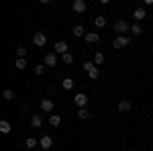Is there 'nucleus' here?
<instances>
[{
	"label": "nucleus",
	"mask_w": 153,
	"mask_h": 151,
	"mask_svg": "<svg viewBox=\"0 0 153 151\" xmlns=\"http://www.w3.org/2000/svg\"><path fill=\"white\" fill-rule=\"evenodd\" d=\"M94 25L98 27V29H102V27L106 25V19H104V16H96V19H94Z\"/></svg>",
	"instance_id": "obj_18"
},
{
	"label": "nucleus",
	"mask_w": 153,
	"mask_h": 151,
	"mask_svg": "<svg viewBox=\"0 0 153 151\" xmlns=\"http://www.w3.org/2000/svg\"><path fill=\"white\" fill-rule=\"evenodd\" d=\"M94 68H96V65H94V61H86V63H84V70H86V71H92Z\"/></svg>",
	"instance_id": "obj_27"
},
{
	"label": "nucleus",
	"mask_w": 153,
	"mask_h": 151,
	"mask_svg": "<svg viewBox=\"0 0 153 151\" xmlns=\"http://www.w3.org/2000/svg\"><path fill=\"white\" fill-rule=\"evenodd\" d=\"M39 145H41L43 149H49V147L53 145V139H51L49 135H43V137H41V141H39Z\"/></svg>",
	"instance_id": "obj_11"
},
{
	"label": "nucleus",
	"mask_w": 153,
	"mask_h": 151,
	"mask_svg": "<svg viewBox=\"0 0 153 151\" xmlns=\"http://www.w3.org/2000/svg\"><path fill=\"white\" fill-rule=\"evenodd\" d=\"M145 16H147V12H145L143 6H139V8H135V10H133V19H135V21H143Z\"/></svg>",
	"instance_id": "obj_8"
},
{
	"label": "nucleus",
	"mask_w": 153,
	"mask_h": 151,
	"mask_svg": "<svg viewBox=\"0 0 153 151\" xmlns=\"http://www.w3.org/2000/svg\"><path fill=\"white\" fill-rule=\"evenodd\" d=\"M129 43H131V39H129V37L118 35L117 39H114V43H112V45H114V49H123V47H127Z\"/></svg>",
	"instance_id": "obj_3"
},
{
	"label": "nucleus",
	"mask_w": 153,
	"mask_h": 151,
	"mask_svg": "<svg viewBox=\"0 0 153 151\" xmlns=\"http://www.w3.org/2000/svg\"><path fill=\"white\" fill-rule=\"evenodd\" d=\"M49 125H51V127L61 125V116H59V115H51V116H49Z\"/></svg>",
	"instance_id": "obj_16"
},
{
	"label": "nucleus",
	"mask_w": 153,
	"mask_h": 151,
	"mask_svg": "<svg viewBox=\"0 0 153 151\" xmlns=\"http://www.w3.org/2000/svg\"><path fill=\"white\" fill-rule=\"evenodd\" d=\"M78 116H80L82 121H86V118L90 116V110H88V108H80V110H78Z\"/></svg>",
	"instance_id": "obj_19"
},
{
	"label": "nucleus",
	"mask_w": 153,
	"mask_h": 151,
	"mask_svg": "<svg viewBox=\"0 0 153 151\" xmlns=\"http://www.w3.org/2000/svg\"><path fill=\"white\" fill-rule=\"evenodd\" d=\"M45 65H47V68L57 65V55H55V53H45Z\"/></svg>",
	"instance_id": "obj_7"
},
{
	"label": "nucleus",
	"mask_w": 153,
	"mask_h": 151,
	"mask_svg": "<svg viewBox=\"0 0 153 151\" xmlns=\"http://www.w3.org/2000/svg\"><path fill=\"white\" fill-rule=\"evenodd\" d=\"M102 61H104V53H100V51L94 53V63H96V65H100Z\"/></svg>",
	"instance_id": "obj_21"
},
{
	"label": "nucleus",
	"mask_w": 153,
	"mask_h": 151,
	"mask_svg": "<svg viewBox=\"0 0 153 151\" xmlns=\"http://www.w3.org/2000/svg\"><path fill=\"white\" fill-rule=\"evenodd\" d=\"M2 98H4V100H14V92H12V90H4V92H2Z\"/></svg>",
	"instance_id": "obj_22"
},
{
	"label": "nucleus",
	"mask_w": 153,
	"mask_h": 151,
	"mask_svg": "<svg viewBox=\"0 0 153 151\" xmlns=\"http://www.w3.org/2000/svg\"><path fill=\"white\" fill-rule=\"evenodd\" d=\"M31 127H33V129L43 127V116H41V115H33V116H31Z\"/></svg>",
	"instance_id": "obj_9"
},
{
	"label": "nucleus",
	"mask_w": 153,
	"mask_h": 151,
	"mask_svg": "<svg viewBox=\"0 0 153 151\" xmlns=\"http://www.w3.org/2000/svg\"><path fill=\"white\" fill-rule=\"evenodd\" d=\"M88 76H90L92 80H96V78L100 76V71H98V68H94V70H92V71H88Z\"/></svg>",
	"instance_id": "obj_28"
},
{
	"label": "nucleus",
	"mask_w": 153,
	"mask_h": 151,
	"mask_svg": "<svg viewBox=\"0 0 153 151\" xmlns=\"http://www.w3.org/2000/svg\"><path fill=\"white\" fill-rule=\"evenodd\" d=\"M43 71H45V63H43V65H37V68H35V74H37V76H41Z\"/></svg>",
	"instance_id": "obj_29"
},
{
	"label": "nucleus",
	"mask_w": 153,
	"mask_h": 151,
	"mask_svg": "<svg viewBox=\"0 0 153 151\" xmlns=\"http://www.w3.org/2000/svg\"><path fill=\"white\" fill-rule=\"evenodd\" d=\"M100 35L98 33H86V43H98Z\"/></svg>",
	"instance_id": "obj_14"
},
{
	"label": "nucleus",
	"mask_w": 153,
	"mask_h": 151,
	"mask_svg": "<svg viewBox=\"0 0 153 151\" xmlns=\"http://www.w3.org/2000/svg\"><path fill=\"white\" fill-rule=\"evenodd\" d=\"M131 33H133V35H141L143 31H141V27H139V25H131Z\"/></svg>",
	"instance_id": "obj_25"
},
{
	"label": "nucleus",
	"mask_w": 153,
	"mask_h": 151,
	"mask_svg": "<svg viewBox=\"0 0 153 151\" xmlns=\"http://www.w3.org/2000/svg\"><path fill=\"white\" fill-rule=\"evenodd\" d=\"M14 68H16V70H25V68H27V59H16V61H14Z\"/></svg>",
	"instance_id": "obj_20"
},
{
	"label": "nucleus",
	"mask_w": 153,
	"mask_h": 151,
	"mask_svg": "<svg viewBox=\"0 0 153 151\" xmlns=\"http://www.w3.org/2000/svg\"><path fill=\"white\" fill-rule=\"evenodd\" d=\"M131 108H133V104H131L129 100H120V102H118V110H120V112H129Z\"/></svg>",
	"instance_id": "obj_13"
},
{
	"label": "nucleus",
	"mask_w": 153,
	"mask_h": 151,
	"mask_svg": "<svg viewBox=\"0 0 153 151\" xmlns=\"http://www.w3.org/2000/svg\"><path fill=\"white\" fill-rule=\"evenodd\" d=\"M16 55H19V59H25L27 57V47H19L16 49Z\"/></svg>",
	"instance_id": "obj_24"
},
{
	"label": "nucleus",
	"mask_w": 153,
	"mask_h": 151,
	"mask_svg": "<svg viewBox=\"0 0 153 151\" xmlns=\"http://www.w3.org/2000/svg\"><path fill=\"white\" fill-rule=\"evenodd\" d=\"M74 35H76V37H86V33H84V27H82V25L74 27Z\"/></svg>",
	"instance_id": "obj_17"
},
{
	"label": "nucleus",
	"mask_w": 153,
	"mask_h": 151,
	"mask_svg": "<svg viewBox=\"0 0 153 151\" xmlns=\"http://www.w3.org/2000/svg\"><path fill=\"white\" fill-rule=\"evenodd\" d=\"M71 8L76 12H84L86 10V2H84V0H74V2H71Z\"/></svg>",
	"instance_id": "obj_10"
},
{
	"label": "nucleus",
	"mask_w": 153,
	"mask_h": 151,
	"mask_svg": "<svg viewBox=\"0 0 153 151\" xmlns=\"http://www.w3.org/2000/svg\"><path fill=\"white\" fill-rule=\"evenodd\" d=\"M114 31L117 33H127V31H131V25L127 21H123V19H118L117 23H114Z\"/></svg>",
	"instance_id": "obj_2"
},
{
	"label": "nucleus",
	"mask_w": 153,
	"mask_h": 151,
	"mask_svg": "<svg viewBox=\"0 0 153 151\" xmlns=\"http://www.w3.org/2000/svg\"><path fill=\"white\" fill-rule=\"evenodd\" d=\"M41 110H43V112H51V110H53V108H55V104H53V100H49V98H45V100H41Z\"/></svg>",
	"instance_id": "obj_6"
},
{
	"label": "nucleus",
	"mask_w": 153,
	"mask_h": 151,
	"mask_svg": "<svg viewBox=\"0 0 153 151\" xmlns=\"http://www.w3.org/2000/svg\"><path fill=\"white\" fill-rule=\"evenodd\" d=\"M10 131H12V127H10L8 121H0V133H2V135H8Z\"/></svg>",
	"instance_id": "obj_12"
},
{
	"label": "nucleus",
	"mask_w": 153,
	"mask_h": 151,
	"mask_svg": "<svg viewBox=\"0 0 153 151\" xmlns=\"http://www.w3.org/2000/svg\"><path fill=\"white\" fill-rule=\"evenodd\" d=\"M61 88H63V90H71V88H74V80H71V78H63V80H61Z\"/></svg>",
	"instance_id": "obj_15"
},
{
	"label": "nucleus",
	"mask_w": 153,
	"mask_h": 151,
	"mask_svg": "<svg viewBox=\"0 0 153 151\" xmlns=\"http://www.w3.org/2000/svg\"><path fill=\"white\" fill-rule=\"evenodd\" d=\"M37 145V139H33V137H29V139L25 141V147H29V149H33Z\"/></svg>",
	"instance_id": "obj_23"
},
{
	"label": "nucleus",
	"mask_w": 153,
	"mask_h": 151,
	"mask_svg": "<svg viewBox=\"0 0 153 151\" xmlns=\"http://www.w3.org/2000/svg\"><path fill=\"white\" fill-rule=\"evenodd\" d=\"M33 43H35L37 47H43L45 43H47V35H45L43 31H37L35 37H33Z\"/></svg>",
	"instance_id": "obj_1"
},
{
	"label": "nucleus",
	"mask_w": 153,
	"mask_h": 151,
	"mask_svg": "<svg viewBox=\"0 0 153 151\" xmlns=\"http://www.w3.org/2000/svg\"><path fill=\"white\" fill-rule=\"evenodd\" d=\"M61 59H63V63H71V61H74V55H71L70 51H68L65 55H61Z\"/></svg>",
	"instance_id": "obj_26"
},
{
	"label": "nucleus",
	"mask_w": 153,
	"mask_h": 151,
	"mask_svg": "<svg viewBox=\"0 0 153 151\" xmlns=\"http://www.w3.org/2000/svg\"><path fill=\"white\" fill-rule=\"evenodd\" d=\"M74 102H76V106H80V108H84V106L88 104V96L84 92H78L76 96H74Z\"/></svg>",
	"instance_id": "obj_4"
},
{
	"label": "nucleus",
	"mask_w": 153,
	"mask_h": 151,
	"mask_svg": "<svg viewBox=\"0 0 153 151\" xmlns=\"http://www.w3.org/2000/svg\"><path fill=\"white\" fill-rule=\"evenodd\" d=\"M53 49H55V53H61V55H65L70 47H68V43H65V41H57V43L53 45Z\"/></svg>",
	"instance_id": "obj_5"
}]
</instances>
